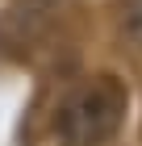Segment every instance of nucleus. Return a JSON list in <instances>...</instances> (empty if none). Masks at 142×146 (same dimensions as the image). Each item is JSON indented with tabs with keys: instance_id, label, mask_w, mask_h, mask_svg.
<instances>
[{
	"instance_id": "1",
	"label": "nucleus",
	"mask_w": 142,
	"mask_h": 146,
	"mask_svg": "<svg viewBox=\"0 0 142 146\" xmlns=\"http://www.w3.org/2000/svg\"><path fill=\"white\" fill-rule=\"evenodd\" d=\"M125 121V88L117 75H88L59 100L55 125L67 146H100Z\"/></svg>"
},
{
	"instance_id": "2",
	"label": "nucleus",
	"mask_w": 142,
	"mask_h": 146,
	"mask_svg": "<svg viewBox=\"0 0 142 146\" xmlns=\"http://www.w3.org/2000/svg\"><path fill=\"white\" fill-rule=\"evenodd\" d=\"M117 25H121V38L142 50V0H117Z\"/></svg>"
}]
</instances>
